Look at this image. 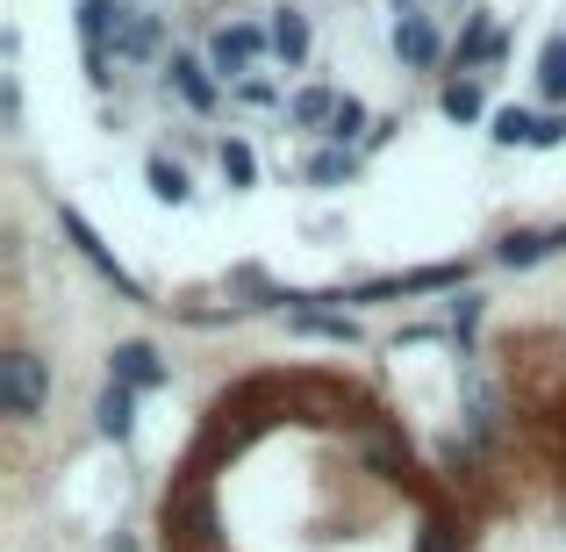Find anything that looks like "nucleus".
I'll return each instance as SVG.
<instances>
[{"label": "nucleus", "instance_id": "obj_1", "mask_svg": "<svg viewBox=\"0 0 566 552\" xmlns=\"http://www.w3.org/2000/svg\"><path fill=\"white\" fill-rule=\"evenodd\" d=\"M43 395H51V366L36 352H0V416L29 424L43 409Z\"/></svg>", "mask_w": 566, "mask_h": 552}, {"label": "nucleus", "instance_id": "obj_2", "mask_svg": "<svg viewBox=\"0 0 566 552\" xmlns=\"http://www.w3.org/2000/svg\"><path fill=\"white\" fill-rule=\"evenodd\" d=\"M57 230H65V237H72V244H80V259H86V265H94V273H101V280H108V288H115V294H123V302H144V288H137V280H129V273H123V265H115V251H108V244H101V237H94V230H86V216H80V208H57Z\"/></svg>", "mask_w": 566, "mask_h": 552}, {"label": "nucleus", "instance_id": "obj_3", "mask_svg": "<svg viewBox=\"0 0 566 552\" xmlns=\"http://www.w3.org/2000/svg\"><path fill=\"white\" fill-rule=\"evenodd\" d=\"M108 381L115 387H137V395H144V387H166V360H158L144 337H129V345L108 352Z\"/></svg>", "mask_w": 566, "mask_h": 552}, {"label": "nucleus", "instance_id": "obj_4", "mask_svg": "<svg viewBox=\"0 0 566 552\" xmlns=\"http://www.w3.org/2000/svg\"><path fill=\"white\" fill-rule=\"evenodd\" d=\"M265 43H273V37H259L251 22H237V29H222V37H216V51H208V58H216V72H222V80H237V72H251V65H259V51H265Z\"/></svg>", "mask_w": 566, "mask_h": 552}, {"label": "nucleus", "instance_id": "obj_5", "mask_svg": "<svg viewBox=\"0 0 566 552\" xmlns=\"http://www.w3.org/2000/svg\"><path fill=\"white\" fill-rule=\"evenodd\" d=\"M123 29H129V8H123V0H80V37H86V51H108Z\"/></svg>", "mask_w": 566, "mask_h": 552}, {"label": "nucleus", "instance_id": "obj_6", "mask_svg": "<svg viewBox=\"0 0 566 552\" xmlns=\"http://www.w3.org/2000/svg\"><path fill=\"white\" fill-rule=\"evenodd\" d=\"M395 51H401V65H438V29L423 22V14H395Z\"/></svg>", "mask_w": 566, "mask_h": 552}, {"label": "nucleus", "instance_id": "obj_7", "mask_svg": "<svg viewBox=\"0 0 566 552\" xmlns=\"http://www.w3.org/2000/svg\"><path fill=\"white\" fill-rule=\"evenodd\" d=\"M172 86H180V101H187V108H216V80H208V72H216V65H201V58H172Z\"/></svg>", "mask_w": 566, "mask_h": 552}, {"label": "nucleus", "instance_id": "obj_8", "mask_svg": "<svg viewBox=\"0 0 566 552\" xmlns=\"http://www.w3.org/2000/svg\"><path fill=\"white\" fill-rule=\"evenodd\" d=\"M94 424H101V438H129V430H137V387H115V381H108Z\"/></svg>", "mask_w": 566, "mask_h": 552}, {"label": "nucleus", "instance_id": "obj_9", "mask_svg": "<svg viewBox=\"0 0 566 552\" xmlns=\"http://www.w3.org/2000/svg\"><path fill=\"white\" fill-rule=\"evenodd\" d=\"M337 101H345V94H331V86H308V94H294V101H287V115H294L302 129H323V137H331Z\"/></svg>", "mask_w": 566, "mask_h": 552}, {"label": "nucleus", "instance_id": "obj_10", "mask_svg": "<svg viewBox=\"0 0 566 552\" xmlns=\"http://www.w3.org/2000/svg\"><path fill=\"white\" fill-rule=\"evenodd\" d=\"M559 244H566V230H516V237H502V265H538Z\"/></svg>", "mask_w": 566, "mask_h": 552}, {"label": "nucleus", "instance_id": "obj_11", "mask_svg": "<svg viewBox=\"0 0 566 552\" xmlns=\"http://www.w3.org/2000/svg\"><path fill=\"white\" fill-rule=\"evenodd\" d=\"M265 37H273V51L287 58V65H302V58H308V14L280 8V14H273V29H265Z\"/></svg>", "mask_w": 566, "mask_h": 552}, {"label": "nucleus", "instance_id": "obj_12", "mask_svg": "<svg viewBox=\"0 0 566 552\" xmlns=\"http://www.w3.org/2000/svg\"><path fill=\"white\" fill-rule=\"evenodd\" d=\"M144 180H151V194H158L166 208H187V194H193V180L172 166V158H151V166H144Z\"/></svg>", "mask_w": 566, "mask_h": 552}, {"label": "nucleus", "instance_id": "obj_13", "mask_svg": "<svg viewBox=\"0 0 566 552\" xmlns=\"http://www.w3.org/2000/svg\"><path fill=\"white\" fill-rule=\"evenodd\" d=\"M115 58H158V14H129V29L115 37Z\"/></svg>", "mask_w": 566, "mask_h": 552}, {"label": "nucleus", "instance_id": "obj_14", "mask_svg": "<svg viewBox=\"0 0 566 552\" xmlns=\"http://www.w3.org/2000/svg\"><path fill=\"white\" fill-rule=\"evenodd\" d=\"M222 180L230 187H259V158H251L244 137H222Z\"/></svg>", "mask_w": 566, "mask_h": 552}, {"label": "nucleus", "instance_id": "obj_15", "mask_svg": "<svg viewBox=\"0 0 566 552\" xmlns=\"http://www.w3.org/2000/svg\"><path fill=\"white\" fill-rule=\"evenodd\" d=\"M538 86L553 101H566V37H545V51H538Z\"/></svg>", "mask_w": 566, "mask_h": 552}, {"label": "nucleus", "instance_id": "obj_16", "mask_svg": "<svg viewBox=\"0 0 566 552\" xmlns=\"http://www.w3.org/2000/svg\"><path fill=\"white\" fill-rule=\"evenodd\" d=\"M352 173H359L352 152H316V158H308V180H316V187H345Z\"/></svg>", "mask_w": 566, "mask_h": 552}, {"label": "nucleus", "instance_id": "obj_17", "mask_svg": "<svg viewBox=\"0 0 566 552\" xmlns=\"http://www.w3.org/2000/svg\"><path fill=\"white\" fill-rule=\"evenodd\" d=\"M438 108L452 115V123H473V115H481V86H473V80H452V86L438 94Z\"/></svg>", "mask_w": 566, "mask_h": 552}, {"label": "nucleus", "instance_id": "obj_18", "mask_svg": "<svg viewBox=\"0 0 566 552\" xmlns=\"http://www.w3.org/2000/svg\"><path fill=\"white\" fill-rule=\"evenodd\" d=\"M495 144H538V123L524 108H502L495 115Z\"/></svg>", "mask_w": 566, "mask_h": 552}, {"label": "nucleus", "instance_id": "obj_19", "mask_svg": "<svg viewBox=\"0 0 566 552\" xmlns=\"http://www.w3.org/2000/svg\"><path fill=\"white\" fill-rule=\"evenodd\" d=\"M359 129H366V108H359V101L345 94V101H337V123H331V144H337V152H345V144L359 137Z\"/></svg>", "mask_w": 566, "mask_h": 552}, {"label": "nucleus", "instance_id": "obj_20", "mask_svg": "<svg viewBox=\"0 0 566 552\" xmlns=\"http://www.w3.org/2000/svg\"><path fill=\"white\" fill-rule=\"evenodd\" d=\"M302 331L308 337H331V345H352V337H359V331H352V316H302Z\"/></svg>", "mask_w": 566, "mask_h": 552}, {"label": "nucleus", "instance_id": "obj_21", "mask_svg": "<svg viewBox=\"0 0 566 552\" xmlns=\"http://www.w3.org/2000/svg\"><path fill=\"white\" fill-rule=\"evenodd\" d=\"M502 51V43H495V29H488V22H473L467 29V58H495Z\"/></svg>", "mask_w": 566, "mask_h": 552}, {"label": "nucleus", "instance_id": "obj_22", "mask_svg": "<svg viewBox=\"0 0 566 552\" xmlns=\"http://www.w3.org/2000/svg\"><path fill=\"white\" fill-rule=\"evenodd\" d=\"M538 144H566V115H553V123H538Z\"/></svg>", "mask_w": 566, "mask_h": 552}]
</instances>
